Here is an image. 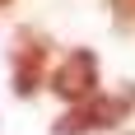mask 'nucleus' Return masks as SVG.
Returning <instances> with one entry per match:
<instances>
[{"label":"nucleus","mask_w":135,"mask_h":135,"mask_svg":"<svg viewBox=\"0 0 135 135\" xmlns=\"http://www.w3.org/2000/svg\"><path fill=\"white\" fill-rule=\"evenodd\" d=\"M131 103H135V93H126V98L93 93V98H84V103H70V107L56 117L51 131H56V135H98V131H112V126L126 121Z\"/></svg>","instance_id":"1"},{"label":"nucleus","mask_w":135,"mask_h":135,"mask_svg":"<svg viewBox=\"0 0 135 135\" xmlns=\"http://www.w3.org/2000/svg\"><path fill=\"white\" fill-rule=\"evenodd\" d=\"M51 93L61 98V103H84V98H93L98 93V56L89 51V47H75V51L56 65L51 75Z\"/></svg>","instance_id":"2"},{"label":"nucleus","mask_w":135,"mask_h":135,"mask_svg":"<svg viewBox=\"0 0 135 135\" xmlns=\"http://www.w3.org/2000/svg\"><path fill=\"white\" fill-rule=\"evenodd\" d=\"M42 65H47V37H42V33H33V28H19L14 51H9L14 93H19V98H33V93L42 89Z\"/></svg>","instance_id":"3"},{"label":"nucleus","mask_w":135,"mask_h":135,"mask_svg":"<svg viewBox=\"0 0 135 135\" xmlns=\"http://www.w3.org/2000/svg\"><path fill=\"white\" fill-rule=\"evenodd\" d=\"M107 5H112L117 28H121V33H131V28H135V0H107Z\"/></svg>","instance_id":"4"},{"label":"nucleus","mask_w":135,"mask_h":135,"mask_svg":"<svg viewBox=\"0 0 135 135\" xmlns=\"http://www.w3.org/2000/svg\"><path fill=\"white\" fill-rule=\"evenodd\" d=\"M0 5H9V0H0Z\"/></svg>","instance_id":"5"}]
</instances>
